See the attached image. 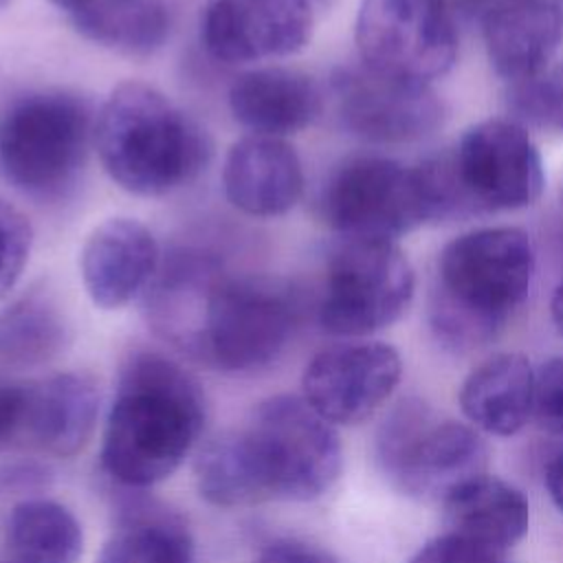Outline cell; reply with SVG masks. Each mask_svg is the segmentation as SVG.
<instances>
[{
  "instance_id": "cell-1",
  "label": "cell",
  "mask_w": 563,
  "mask_h": 563,
  "mask_svg": "<svg viewBox=\"0 0 563 563\" xmlns=\"http://www.w3.org/2000/svg\"><path fill=\"white\" fill-rule=\"evenodd\" d=\"M150 325L183 352L224 372H251L284 350L295 306L266 279L238 277L202 251H174L145 288Z\"/></svg>"
},
{
  "instance_id": "cell-2",
  "label": "cell",
  "mask_w": 563,
  "mask_h": 563,
  "mask_svg": "<svg viewBox=\"0 0 563 563\" xmlns=\"http://www.w3.org/2000/svg\"><path fill=\"white\" fill-rule=\"evenodd\" d=\"M202 422L205 396L196 378L158 352H134L117 380L101 466L125 486L163 482L187 457Z\"/></svg>"
},
{
  "instance_id": "cell-3",
  "label": "cell",
  "mask_w": 563,
  "mask_h": 563,
  "mask_svg": "<svg viewBox=\"0 0 563 563\" xmlns=\"http://www.w3.org/2000/svg\"><path fill=\"white\" fill-rule=\"evenodd\" d=\"M534 246L517 227L457 235L438 257L431 328L453 350L490 341L523 303L534 279Z\"/></svg>"
},
{
  "instance_id": "cell-4",
  "label": "cell",
  "mask_w": 563,
  "mask_h": 563,
  "mask_svg": "<svg viewBox=\"0 0 563 563\" xmlns=\"http://www.w3.org/2000/svg\"><path fill=\"white\" fill-rule=\"evenodd\" d=\"M95 147L106 174L136 196H165L191 183L211 156L207 132L163 92L119 84L95 119Z\"/></svg>"
},
{
  "instance_id": "cell-5",
  "label": "cell",
  "mask_w": 563,
  "mask_h": 563,
  "mask_svg": "<svg viewBox=\"0 0 563 563\" xmlns=\"http://www.w3.org/2000/svg\"><path fill=\"white\" fill-rule=\"evenodd\" d=\"M257 504L321 497L341 473L334 424L303 396L279 394L257 405L246 427L233 429Z\"/></svg>"
},
{
  "instance_id": "cell-6",
  "label": "cell",
  "mask_w": 563,
  "mask_h": 563,
  "mask_svg": "<svg viewBox=\"0 0 563 563\" xmlns=\"http://www.w3.org/2000/svg\"><path fill=\"white\" fill-rule=\"evenodd\" d=\"M92 139L84 97L57 88L26 92L0 114V172L29 196H59L75 183Z\"/></svg>"
},
{
  "instance_id": "cell-7",
  "label": "cell",
  "mask_w": 563,
  "mask_h": 563,
  "mask_svg": "<svg viewBox=\"0 0 563 563\" xmlns=\"http://www.w3.org/2000/svg\"><path fill=\"white\" fill-rule=\"evenodd\" d=\"M376 462L400 493L442 504L486 473L488 451L475 429L411 398L396 405L378 427Z\"/></svg>"
},
{
  "instance_id": "cell-8",
  "label": "cell",
  "mask_w": 563,
  "mask_h": 563,
  "mask_svg": "<svg viewBox=\"0 0 563 563\" xmlns=\"http://www.w3.org/2000/svg\"><path fill=\"white\" fill-rule=\"evenodd\" d=\"M321 211L343 238L391 242L427 220H438L424 167L385 156L345 161L323 189Z\"/></svg>"
},
{
  "instance_id": "cell-9",
  "label": "cell",
  "mask_w": 563,
  "mask_h": 563,
  "mask_svg": "<svg viewBox=\"0 0 563 563\" xmlns=\"http://www.w3.org/2000/svg\"><path fill=\"white\" fill-rule=\"evenodd\" d=\"M413 288V268L396 242L343 238L328 262L319 323L339 336L378 332L402 317Z\"/></svg>"
},
{
  "instance_id": "cell-10",
  "label": "cell",
  "mask_w": 563,
  "mask_h": 563,
  "mask_svg": "<svg viewBox=\"0 0 563 563\" xmlns=\"http://www.w3.org/2000/svg\"><path fill=\"white\" fill-rule=\"evenodd\" d=\"M354 37L365 66L420 84L449 73L457 57L446 0H363Z\"/></svg>"
},
{
  "instance_id": "cell-11",
  "label": "cell",
  "mask_w": 563,
  "mask_h": 563,
  "mask_svg": "<svg viewBox=\"0 0 563 563\" xmlns=\"http://www.w3.org/2000/svg\"><path fill=\"white\" fill-rule=\"evenodd\" d=\"M451 174L468 211H515L539 200L545 187L539 147L510 119L471 125L449 156Z\"/></svg>"
},
{
  "instance_id": "cell-12",
  "label": "cell",
  "mask_w": 563,
  "mask_h": 563,
  "mask_svg": "<svg viewBox=\"0 0 563 563\" xmlns=\"http://www.w3.org/2000/svg\"><path fill=\"white\" fill-rule=\"evenodd\" d=\"M330 92L343 128L367 141H416L442 121V103L429 84L385 75L363 62L339 68Z\"/></svg>"
},
{
  "instance_id": "cell-13",
  "label": "cell",
  "mask_w": 563,
  "mask_h": 563,
  "mask_svg": "<svg viewBox=\"0 0 563 563\" xmlns=\"http://www.w3.org/2000/svg\"><path fill=\"white\" fill-rule=\"evenodd\" d=\"M400 374V354L383 341L334 345L306 365L301 396L328 422L356 424L391 396Z\"/></svg>"
},
{
  "instance_id": "cell-14",
  "label": "cell",
  "mask_w": 563,
  "mask_h": 563,
  "mask_svg": "<svg viewBox=\"0 0 563 563\" xmlns=\"http://www.w3.org/2000/svg\"><path fill=\"white\" fill-rule=\"evenodd\" d=\"M310 31V0H209L200 20L205 51L224 64L292 55Z\"/></svg>"
},
{
  "instance_id": "cell-15",
  "label": "cell",
  "mask_w": 563,
  "mask_h": 563,
  "mask_svg": "<svg viewBox=\"0 0 563 563\" xmlns=\"http://www.w3.org/2000/svg\"><path fill=\"white\" fill-rule=\"evenodd\" d=\"M161 264L152 231L134 218H108L86 238L79 255L88 297L114 310L145 292Z\"/></svg>"
},
{
  "instance_id": "cell-16",
  "label": "cell",
  "mask_w": 563,
  "mask_h": 563,
  "mask_svg": "<svg viewBox=\"0 0 563 563\" xmlns=\"http://www.w3.org/2000/svg\"><path fill=\"white\" fill-rule=\"evenodd\" d=\"M222 185L235 209L275 218L290 211L303 191L301 161L284 139L251 134L231 145Z\"/></svg>"
},
{
  "instance_id": "cell-17",
  "label": "cell",
  "mask_w": 563,
  "mask_h": 563,
  "mask_svg": "<svg viewBox=\"0 0 563 563\" xmlns=\"http://www.w3.org/2000/svg\"><path fill=\"white\" fill-rule=\"evenodd\" d=\"M563 40L556 0H501L484 18V44L499 77L523 84L541 77Z\"/></svg>"
},
{
  "instance_id": "cell-18",
  "label": "cell",
  "mask_w": 563,
  "mask_h": 563,
  "mask_svg": "<svg viewBox=\"0 0 563 563\" xmlns=\"http://www.w3.org/2000/svg\"><path fill=\"white\" fill-rule=\"evenodd\" d=\"M321 103V90L308 75L282 66L242 73L229 88L235 121L262 136L282 139L308 128Z\"/></svg>"
},
{
  "instance_id": "cell-19",
  "label": "cell",
  "mask_w": 563,
  "mask_h": 563,
  "mask_svg": "<svg viewBox=\"0 0 563 563\" xmlns=\"http://www.w3.org/2000/svg\"><path fill=\"white\" fill-rule=\"evenodd\" d=\"M99 391L84 374H55L29 383L26 435L44 451L70 457L79 453L97 424Z\"/></svg>"
},
{
  "instance_id": "cell-20",
  "label": "cell",
  "mask_w": 563,
  "mask_h": 563,
  "mask_svg": "<svg viewBox=\"0 0 563 563\" xmlns=\"http://www.w3.org/2000/svg\"><path fill=\"white\" fill-rule=\"evenodd\" d=\"M534 369L519 352H501L479 363L462 383L466 420L490 435H515L532 418Z\"/></svg>"
},
{
  "instance_id": "cell-21",
  "label": "cell",
  "mask_w": 563,
  "mask_h": 563,
  "mask_svg": "<svg viewBox=\"0 0 563 563\" xmlns=\"http://www.w3.org/2000/svg\"><path fill=\"white\" fill-rule=\"evenodd\" d=\"M442 506L449 532L501 552L515 545L530 523L523 493L486 473L460 486Z\"/></svg>"
},
{
  "instance_id": "cell-22",
  "label": "cell",
  "mask_w": 563,
  "mask_h": 563,
  "mask_svg": "<svg viewBox=\"0 0 563 563\" xmlns=\"http://www.w3.org/2000/svg\"><path fill=\"white\" fill-rule=\"evenodd\" d=\"M66 15L86 40L125 55H150L169 35L163 0H75Z\"/></svg>"
},
{
  "instance_id": "cell-23",
  "label": "cell",
  "mask_w": 563,
  "mask_h": 563,
  "mask_svg": "<svg viewBox=\"0 0 563 563\" xmlns=\"http://www.w3.org/2000/svg\"><path fill=\"white\" fill-rule=\"evenodd\" d=\"M13 563H77L84 532L75 515L53 499L20 501L7 523Z\"/></svg>"
},
{
  "instance_id": "cell-24",
  "label": "cell",
  "mask_w": 563,
  "mask_h": 563,
  "mask_svg": "<svg viewBox=\"0 0 563 563\" xmlns=\"http://www.w3.org/2000/svg\"><path fill=\"white\" fill-rule=\"evenodd\" d=\"M64 339V317L42 290L22 297L0 314V358L7 363H42L59 352Z\"/></svg>"
},
{
  "instance_id": "cell-25",
  "label": "cell",
  "mask_w": 563,
  "mask_h": 563,
  "mask_svg": "<svg viewBox=\"0 0 563 563\" xmlns=\"http://www.w3.org/2000/svg\"><path fill=\"white\" fill-rule=\"evenodd\" d=\"M95 563H194V541L178 519L141 512L110 534Z\"/></svg>"
},
{
  "instance_id": "cell-26",
  "label": "cell",
  "mask_w": 563,
  "mask_h": 563,
  "mask_svg": "<svg viewBox=\"0 0 563 563\" xmlns=\"http://www.w3.org/2000/svg\"><path fill=\"white\" fill-rule=\"evenodd\" d=\"M33 231L26 216L0 196V297H4L20 279L29 253Z\"/></svg>"
},
{
  "instance_id": "cell-27",
  "label": "cell",
  "mask_w": 563,
  "mask_h": 563,
  "mask_svg": "<svg viewBox=\"0 0 563 563\" xmlns=\"http://www.w3.org/2000/svg\"><path fill=\"white\" fill-rule=\"evenodd\" d=\"M515 106L530 121L563 130V66L532 81L515 84Z\"/></svg>"
},
{
  "instance_id": "cell-28",
  "label": "cell",
  "mask_w": 563,
  "mask_h": 563,
  "mask_svg": "<svg viewBox=\"0 0 563 563\" xmlns=\"http://www.w3.org/2000/svg\"><path fill=\"white\" fill-rule=\"evenodd\" d=\"M532 418L543 431L563 435V356H554L534 369Z\"/></svg>"
},
{
  "instance_id": "cell-29",
  "label": "cell",
  "mask_w": 563,
  "mask_h": 563,
  "mask_svg": "<svg viewBox=\"0 0 563 563\" xmlns=\"http://www.w3.org/2000/svg\"><path fill=\"white\" fill-rule=\"evenodd\" d=\"M409 563H506L504 552L446 532L424 543Z\"/></svg>"
},
{
  "instance_id": "cell-30",
  "label": "cell",
  "mask_w": 563,
  "mask_h": 563,
  "mask_svg": "<svg viewBox=\"0 0 563 563\" xmlns=\"http://www.w3.org/2000/svg\"><path fill=\"white\" fill-rule=\"evenodd\" d=\"M29 383H0V446L26 433Z\"/></svg>"
},
{
  "instance_id": "cell-31",
  "label": "cell",
  "mask_w": 563,
  "mask_h": 563,
  "mask_svg": "<svg viewBox=\"0 0 563 563\" xmlns=\"http://www.w3.org/2000/svg\"><path fill=\"white\" fill-rule=\"evenodd\" d=\"M253 563H339L328 550L297 539L275 541L266 545Z\"/></svg>"
},
{
  "instance_id": "cell-32",
  "label": "cell",
  "mask_w": 563,
  "mask_h": 563,
  "mask_svg": "<svg viewBox=\"0 0 563 563\" xmlns=\"http://www.w3.org/2000/svg\"><path fill=\"white\" fill-rule=\"evenodd\" d=\"M545 488L556 508L563 512V451L556 453L545 468Z\"/></svg>"
},
{
  "instance_id": "cell-33",
  "label": "cell",
  "mask_w": 563,
  "mask_h": 563,
  "mask_svg": "<svg viewBox=\"0 0 563 563\" xmlns=\"http://www.w3.org/2000/svg\"><path fill=\"white\" fill-rule=\"evenodd\" d=\"M550 314L554 325L563 332V279L559 282V286L552 292V301H550Z\"/></svg>"
},
{
  "instance_id": "cell-34",
  "label": "cell",
  "mask_w": 563,
  "mask_h": 563,
  "mask_svg": "<svg viewBox=\"0 0 563 563\" xmlns=\"http://www.w3.org/2000/svg\"><path fill=\"white\" fill-rule=\"evenodd\" d=\"M48 2H51V4H55L57 9H62V11L66 13V11H68V7H70L75 0H48Z\"/></svg>"
},
{
  "instance_id": "cell-35",
  "label": "cell",
  "mask_w": 563,
  "mask_h": 563,
  "mask_svg": "<svg viewBox=\"0 0 563 563\" xmlns=\"http://www.w3.org/2000/svg\"><path fill=\"white\" fill-rule=\"evenodd\" d=\"M7 2H9V0H0V7H4V4H7Z\"/></svg>"
},
{
  "instance_id": "cell-36",
  "label": "cell",
  "mask_w": 563,
  "mask_h": 563,
  "mask_svg": "<svg viewBox=\"0 0 563 563\" xmlns=\"http://www.w3.org/2000/svg\"><path fill=\"white\" fill-rule=\"evenodd\" d=\"M310 2H312V4H314V2H325V0H310Z\"/></svg>"
}]
</instances>
